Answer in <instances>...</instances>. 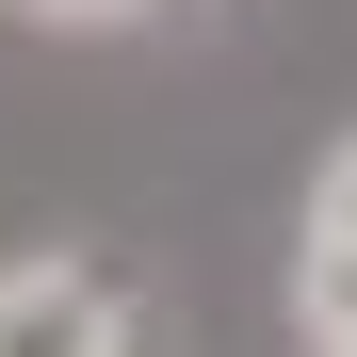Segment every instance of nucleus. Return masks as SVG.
<instances>
[{"label": "nucleus", "mask_w": 357, "mask_h": 357, "mask_svg": "<svg viewBox=\"0 0 357 357\" xmlns=\"http://www.w3.org/2000/svg\"><path fill=\"white\" fill-rule=\"evenodd\" d=\"M309 227H357V146H325V178H309Z\"/></svg>", "instance_id": "3"}, {"label": "nucleus", "mask_w": 357, "mask_h": 357, "mask_svg": "<svg viewBox=\"0 0 357 357\" xmlns=\"http://www.w3.org/2000/svg\"><path fill=\"white\" fill-rule=\"evenodd\" d=\"M292 309H309L325 357H357V227H309V260H292Z\"/></svg>", "instance_id": "2"}, {"label": "nucleus", "mask_w": 357, "mask_h": 357, "mask_svg": "<svg viewBox=\"0 0 357 357\" xmlns=\"http://www.w3.org/2000/svg\"><path fill=\"white\" fill-rule=\"evenodd\" d=\"M17 17H66V33H98V17H130V0H17Z\"/></svg>", "instance_id": "4"}, {"label": "nucleus", "mask_w": 357, "mask_h": 357, "mask_svg": "<svg viewBox=\"0 0 357 357\" xmlns=\"http://www.w3.org/2000/svg\"><path fill=\"white\" fill-rule=\"evenodd\" d=\"M0 357H114V276L17 260V276H0Z\"/></svg>", "instance_id": "1"}]
</instances>
